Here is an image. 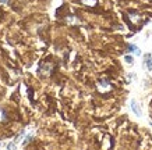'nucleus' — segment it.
<instances>
[{"label": "nucleus", "mask_w": 152, "mask_h": 150, "mask_svg": "<svg viewBox=\"0 0 152 150\" xmlns=\"http://www.w3.org/2000/svg\"><path fill=\"white\" fill-rule=\"evenodd\" d=\"M130 109H131V111H133L137 117H141V115H142V110H141V107H140L137 100H134V99L130 100Z\"/></svg>", "instance_id": "obj_1"}, {"label": "nucleus", "mask_w": 152, "mask_h": 150, "mask_svg": "<svg viewBox=\"0 0 152 150\" xmlns=\"http://www.w3.org/2000/svg\"><path fill=\"white\" fill-rule=\"evenodd\" d=\"M110 83L106 81V79H102V81L98 82V91L99 92H107V91H110Z\"/></svg>", "instance_id": "obj_2"}, {"label": "nucleus", "mask_w": 152, "mask_h": 150, "mask_svg": "<svg viewBox=\"0 0 152 150\" xmlns=\"http://www.w3.org/2000/svg\"><path fill=\"white\" fill-rule=\"evenodd\" d=\"M145 67H147V70H149V71H152V53H149V54H147V57H145Z\"/></svg>", "instance_id": "obj_3"}, {"label": "nucleus", "mask_w": 152, "mask_h": 150, "mask_svg": "<svg viewBox=\"0 0 152 150\" xmlns=\"http://www.w3.org/2000/svg\"><path fill=\"white\" fill-rule=\"evenodd\" d=\"M129 49H130V51H131L133 54H135V56H140V54H141V50H140V47H137V46L131 45Z\"/></svg>", "instance_id": "obj_4"}, {"label": "nucleus", "mask_w": 152, "mask_h": 150, "mask_svg": "<svg viewBox=\"0 0 152 150\" xmlns=\"http://www.w3.org/2000/svg\"><path fill=\"white\" fill-rule=\"evenodd\" d=\"M81 1L87 6H95L96 4V0H81Z\"/></svg>", "instance_id": "obj_5"}, {"label": "nucleus", "mask_w": 152, "mask_h": 150, "mask_svg": "<svg viewBox=\"0 0 152 150\" xmlns=\"http://www.w3.org/2000/svg\"><path fill=\"white\" fill-rule=\"evenodd\" d=\"M67 22L69 24H80V21L78 20H75L74 17H69V18H67Z\"/></svg>", "instance_id": "obj_6"}, {"label": "nucleus", "mask_w": 152, "mask_h": 150, "mask_svg": "<svg viewBox=\"0 0 152 150\" xmlns=\"http://www.w3.org/2000/svg\"><path fill=\"white\" fill-rule=\"evenodd\" d=\"M124 61L127 64H133V57L131 56H124Z\"/></svg>", "instance_id": "obj_7"}, {"label": "nucleus", "mask_w": 152, "mask_h": 150, "mask_svg": "<svg viewBox=\"0 0 152 150\" xmlns=\"http://www.w3.org/2000/svg\"><path fill=\"white\" fill-rule=\"evenodd\" d=\"M0 121H6V114L3 110H0Z\"/></svg>", "instance_id": "obj_8"}, {"label": "nucleus", "mask_w": 152, "mask_h": 150, "mask_svg": "<svg viewBox=\"0 0 152 150\" xmlns=\"http://www.w3.org/2000/svg\"><path fill=\"white\" fill-rule=\"evenodd\" d=\"M137 17H138V15H133V14H131V20H133V21H138L140 18H137Z\"/></svg>", "instance_id": "obj_9"}, {"label": "nucleus", "mask_w": 152, "mask_h": 150, "mask_svg": "<svg viewBox=\"0 0 152 150\" xmlns=\"http://www.w3.org/2000/svg\"><path fill=\"white\" fill-rule=\"evenodd\" d=\"M7 1H9V0H0V3H1V4H7Z\"/></svg>", "instance_id": "obj_10"}, {"label": "nucleus", "mask_w": 152, "mask_h": 150, "mask_svg": "<svg viewBox=\"0 0 152 150\" xmlns=\"http://www.w3.org/2000/svg\"><path fill=\"white\" fill-rule=\"evenodd\" d=\"M3 146H7V145H4V143H1V142H0V147H3Z\"/></svg>", "instance_id": "obj_11"}]
</instances>
